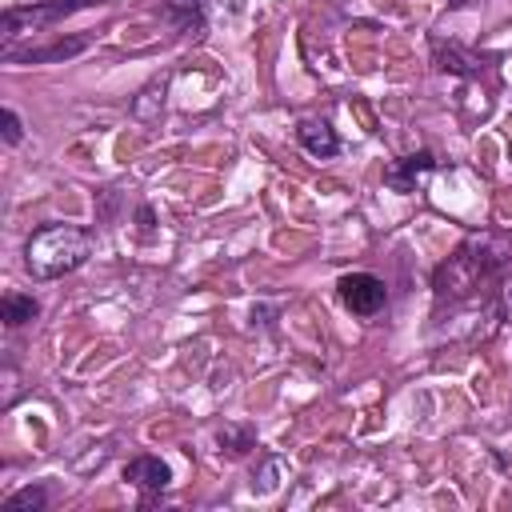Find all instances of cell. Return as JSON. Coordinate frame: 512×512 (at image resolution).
<instances>
[{
    "label": "cell",
    "instance_id": "13",
    "mask_svg": "<svg viewBox=\"0 0 512 512\" xmlns=\"http://www.w3.org/2000/svg\"><path fill=\"white\" fill-rule=\"evenodd\" d=\"M216 440H220V452H228V456H240V452L252 448V432H248V428H232V424L220 428Z\"/></svg>",
    "mask_w": 512,
    "mask_h": 512
},
{
    "label": "cell",
    "instance_id": "16",
    "mask_svg": "<svg viewBox=\"0 0 512 512\" xmlns=\"http://www.w3.org/2000/svg\"><path fill=\"white\" fill-rule=\"evenodd\" d=\"M448 4H464V0H448Z\"/></svg>",
    "mask_w": 512,
    "mask_h": 512
},
{
    "label": "cell",
    "instance_id": "10",
    "mask_svg": "<svg viewBox=\"0 0 512 512\" xmlns=\"http://www.w3.org/2000/svg\"><path fill=\"white\" fill-rule=\"evenodd\" d=\"M44 508H48V488L44 484H24L0 504V512H44Z\"/></svg>",
    "mask_w": 512,
    "mask_h": 512
},
{
    "label": "cell",
    "instance_id": "8",
    "mask_svg": "<svg viewBox=\"0 0 512 512\" xmlns=\"http://www.w3.org/2000/svg\"><path fill=\"white\" fill-rule=\"evenodd\" d=\"M296 140H300V148H304L308 156H316V160H328V156L340 152V136H336V128H332L324 116L300 120V124H296Z\"/></svg>",
    "mask_w": 512,
    "mask_h": 512
},
{
    "label": "cell",
    "instance_id": "11",
    "mask_svg": "<svg viewBox=\"0 0 512 512\" xmlns=\"http://www.w3.org/2000/svg\"><path fill=\"white\" fill-rule=\"evenodd\" d=\"M36 316H40L36 296H24V292H8V296H4V324H8V328H20V324H28V320H36Z\"/></svg>",
    "mask_w": 512,
    "mask_h": 512
},
{
    "label": "cell",
    "instance_id": "2",
    "mask_svg": "<svg viewBox=\"0 0 512 512\" xmlns=\"http://www.w3.org/2000/svg\"><path fill=\"white\" fill-rule=\"evenodd\" d=\"M92 256V236L76 224H48L36 228L24 244V268L32 272V280H56L76 272L84 260Z\"/></svg>",
    "mask_w": 512,
    "mask_h": 512
},
{
    "label": "cell",
    "instance_id": "14",
    "mask_svg": "<svg viewBox=\"0 0 512 512\" xmlns=\"http://www.w3.org/2000/svg\"><path fill=\"white\" fill-rule=\"evenodd\" d=\"M0 124H4V144H20L24 140V124H20V116L12 108L0 112Z\"/></svg>",
    "mask_w": 512,
    "mask_h": 512
},
{
    "label": "cell",
    "instance_id": "15",
    "mask_svg": "<svg viewBox=\"0 0 512 512\" xmlns=\"http://www.w3.org/2000/svg\"><path fill=\"white\" fill-rule=\"evenodd\" d=\"M136 216H140V228H152V208H140Z\"/></svg>",
    "mask_w": 512,
    "mask_h": 512
},
{
    "label": "cell",
    "instance_id": "12",
    "mask_svg": "<svg viewBox=\"0 0 512 512\" xmlns=\"http://www.w3.org/2000/svg\"><path fill=\"white\" fill-rule=\"evenodd\" d=\"M436 60H440L444 72H456V76H476V72H480V68H472L476 60H468V56H464L460 48H452V44L444 48L440 40H436Z\"/></svg>",
    "mask_w": 512,
    "mask_h": 512
},
{
    "label": "cell",
    "instance_id": "5",
    "mask_svg": "<svg viewBox=\"0 0 512 512\" xmlns=\"http://www.w3.org/2000/svg\"><path fill=\"white\" fill-rule=\"evenodd\" d=\"M436 168H440V160H436L428 148H420V152H412V156L392 160V164L384 168V184H388L392 192H416V188L424 184V176H432Z\"/></svg>",
    "mask_w": 512,
    "mask_h": 512
},
{
    "label": "cell",
    "instance_id": "3",
    "mask_svg": "<svg viewBox=\"0 0 512 512\" xmlns=\"http://www.w3.org/2000/svg\"><path fill=\"white\" fill-rule=\"evenodd\" d=\"M92 4H104V0H32V4L4 8V44H16V36H24V32H44V28L60 24L64 16L92 8Z\"/></svg>",
    "mask_w": 512,
    "mask_h": 512
},
{
    "label": "cell",
    "instance_id": "7",
    "mask_svg": "<svg viewBox=\"0 0 512 512\" xmlns=\"http://www.w3.org/2000/svg\"><path fill=\"white\" fill-rule=\"evenodd\" d=\"M88 44H92V36H60V40H52V44H44V48H4V60H12V64H48V60H72V56H80V52H88Z\"/></svg>",
    "mask_w": 512,
    "mask_h": 512
},
{
    "label": "cell",
    "instance_id": "6",
    "mask_svg": "<svg viewBox=\"0 0 512 512\" xmlns=\"http://www.w3.org/2000/svg\"><path fill=\"white\" fill-rule=\"evenodd\" d=\"M124 480L132 488H140L144 504H152V496H160L168 484H172V468L160 460V456H136L124 464Z\"/></svg>",
    "mask_w": 512,
    "mask_h": 512
},
{
    "label": "cell",
    "instance_id": "1",
    "mask_svg": "<svg viewBox=\"0 0 512 512\" xmlns=\"http://www.w3.org/2000/svg\"><path fill=\"white\" fill-rule=\"evenodd\" d=\"M508 236H496V232H480V236H468L432 276V288H436V304H468V300H480L484 292H492L500 300V276L508 268Z\"/></svg>",
    "mask_w": 512,
    "mask_h": 512
},
{
    "label": "cell",
    "instance_id": "9",
    "mask_svg": "<svg viewBox=\"0 0 512 512\" xmlns=\"http://www.w3.org/2000/svg\"><path fill=\"white\" fill-rule=\"evenodd\" d=\"M204 4L208 0H164V16L180 32H200L204 28Z\"/></svg>",
    "mask_w": 512,
    "mask_h": 512
},
{
    "label": "cell",
    "instance_id": "4",
    "mask_svg": "<svg viewBox=\"0 0 512 512\" xmlns=\"http://www.w3.org/2000/svg\"><path fill=\"white\" fill-rule=\"evenodd\" d=\"M336 296L352 316H376L388 304V284L372 272H344L336 280Z\"/></svg>",
    "mask_w": 512,
    "mask_h": 512
}]
</instances>
